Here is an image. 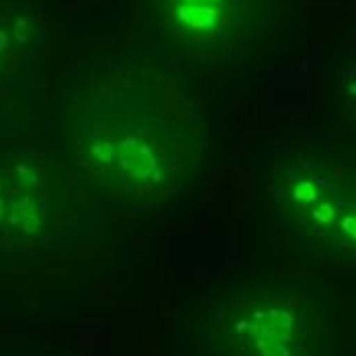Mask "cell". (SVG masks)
Masks as SVG:
<instances>
[{"mask_svg":"<svg viewBox=\"0 0 356 356\" xmlns=\"http://www.w3.org/2000/svg\"><path fill=\"white\" fill-rule=\"evenodd\" d=\"M355 177L346 145H277L266 164V207L283 240L316 260H353Z\"/></svg>","mask_w":356,"mask_h":356,"instance_id":"7a4b0ae2","label":"cell"},{"mask_svg":"<svg viewBox=\"0 0 356 356\" xmlns=\"http://www.w3.org/2000/svg\"><path fill=\"white\" fill-rule=\"evenodd\" d=\"M201 136L191 103L147 74L95 80L74 111L80 166L107 197L129 205L182 193L203 162Z\"/></svg>","mask_w":356,"mask_h":356,"instance_id":"6da1fadb","label":"cell"},{"mask_svg":"<svg viewBox=\"0 0 356 356\" xmlns=\"http://www.w3.org/2000/svg\"><path fill=\"white\" fill-rule=\"evenodd\" d=\"M154 27L188 49H232L266 25L268 0H152Z\"/></svg>","mask_w":356,"mask_h":356,"instance_id":"277c9868","label":"cell"},{"mask_svg":"<svg viewBox=\"0 0 356 356\" xmlns=\"http://www.w3.org/2000/svg\"><path fill=\"white\" fill-rule=\"evenodd\" d=\"M213 356H330V309L316 289L252 283L219 305Z\"/></svg>","mask_w":356,"mask_h":356,"instance_id":"3957f363","label":"cell"}]
</instances>
